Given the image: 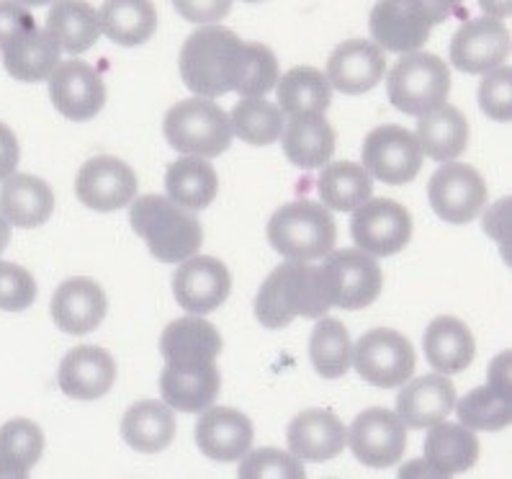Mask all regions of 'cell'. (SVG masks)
Instances as JSON below:
<instances>
[{"mask_svg":"<svg viewBox=\"0 0 512 479\" xmlns=\"http://www.w3.org/2000/svg\"><path fill=\"white\" fill-rule=\"evenodd\" d=\"M242 60L245 42L235 31L204 24L183 42L178 67L188 91L204 98H217L237 88Z\"/></svg>","mask_w":512,"mask_h":479,"instance_id":"obj_1","label":"cell"},{"mask_svg":"<svg viewBox=\"0 0 512 479\" xmlns=\"http://www.w3.org/2000/svg\"><path fill=\"white\" fill-rule=\"evenodd\" d=\"M330 307L320 266L309 261L281 263L255 297V317L268 330L289 328L296 317L317 320Z\"/></svg>","mask_w":512,"mask_h":479,"instance_id":"obj_2","label":"cell"},{"mask_svg":"<svg viewBox=\"0 0 512 479\" xmlns=\"http://www.w3.org/2000/svg\"><path fill=\"white\" fill-rule=\"evenodd\" d=\"M129 222L147 243L150 253L163 263H181L204 245V227L191 209L175 204L170 196H134Z\"/></svg>","mask_w":512,"mask_h":479,"instance_id":"obj_3","label":"cell"},{"mask_svg":"<svg viewBox=\"0 0 512 479\" xmlns=\"http://www.w3.org/2000/svg\"><path fill=\"white\" fill-rule=\"evenodd\" d=\"M268 240L286 261H320L335 248L338 227L325 204L296 199L273 214L268 222Z\"/></svg>","mask_w":512,"mask_h":479,"instance_id":"obj_4","label":"cell"},{"mask_svg":"<svg viewBox=\"0 0 512 479\" xmlns=\"http://www.w3.org/2000/svg\"><path fill=\"white\" fill-rule=\"evenodd\" d=\"M163 132L173 150L196 158H219L232 145L229 116L204 96L178 101L165 114Z\"/></svg>","mask_w":512,"mask_h":479,"instance_id":"obj_5","label":"cell"},{"mask_svg":"<svg viewBox=\"0 0 512 479\" xmlns=\"http://www.w3.org/2000/svg\"><path fill=\"white\" fill-rule=\"evenodd\" d=\"M451 93V70L438 55L407 52L386 75L389 104L407 116H422L446 104Z\"/></svg>","mask_w":512,"mask_h":479,"instance_id":"obj_6","label":"cell"},{"mask_svg":"<svg viewBox=\"0 0 512 479\" xmlns=\"http://www.w3.org/2000/svg\"><path fill=\"white\" fill-rule=\"evenodd\" d=\"M325 292L332 307L363 310L374 304L384 286V273L374 255L356 250H330L320 263Z\"/></svg>","mask_w":512,"mask_h":479,"instance_id":"obj_7","label":"cell"},{"mask_svg":"<svg viewBox=\"0 0 512 479\" xmlns=\"http://www.w3.org/2000/svg\"><path fill=\"white\" fill-rule=\"evenodd\" d=\"M358 376L366 384L381 389L402 387L415 374V348L402 333L389 328L368 330L353 348V361Z\"/></svg>","mask_w":512,"mask_h":479,"instance_id":"obj_8","label":"cell"},{"mask_svg":"<svg viewBox=\"0 0 512 479\" xmlns=\"http://www.w3.org/2000/svg\"><path fill=\"white\" fill-rule=\"evenodd\" d=\"M428 199L433 212L448 225H469L487 204V181L466 163L448 160L433 173L428 183Z\"/></svg>","mask_w":512,"mask_h":479,"instance_id":"obj_9","label":"cell"},{"mask_svg":"<svg viewBox=\"0 0 512 479\" xmlns=\"http://www.w3.org/2000/svg\"><path fill=\"white\" fill-rule=\"evenodd\" d=\"M363 168L368 176L379 178L389 186L415 181L422 168V150L415 134L399 124H384L368 132L361 147Z\"/></svg>","mask_w":512,"mask_h":479,"instance_id":"obj_10","label":"cell"},{"mask_svg":"<svg viewBox=\"0 0 512 479\" xmlns=\"http://www.w3.org/2000/svg\"><path fill=\"white\" fill-rule=\"evenodd\" d=\"M350 235L363 253L386 258L407 248L412 240V214L392 199H366L353 209Z\"/></svg>","mask_w":512,"mask_h":479,"instance_id":"obj_11","label":"cell"},{"mask_svg":"<svg viewBox=\"0 0 512 479\" xmlns=\"http://www.w3.org/2000/svg\"><path fill=\"white\" fill-rule=\"evenodd\" d=\"M350 451L371 469L397 467L407 451V425L386 407H368L348 431Z\"/></svg>","mask_w":512,"mask_h":479,"instance_id":"obj_12","label":"cell"},{"mask_svg":"<svg viewBox=\"0 0 512 479\" xmlns=\"http://www.w3.org/2000/svg\"><path fill=\"white\" fill-rule=\"evenodd\" d=\"M232 276L222 261L211 255H191L173 273V294L191 315H209L227 302Z\"/></svg>","mask_w":512,"mask_h":479,"instance_id":"obj_13","label":"cell"},{"mask_svg":"<svg viewBox=\"0 0 512 479\" xmlns=\"http://www.w3.org/2000/svg\"><path fill=\"white\" fill-rule=\"evenodd\" d=\"M47 80L52 104L70 122H88L106 106V85L88 62H60Z\"/></svg>","mask_w":512,"mask_h":479,"instance_id":"obj_14","label":"cell"},{"mask_svg":"<svg viewBox=\"0 0 512 479\" xmlns=\"http://www.w3.org/2000/svg\"><path fill=\"white\" fill-rule=\"evenodd\" d=\"M75 194L80 204L93 212H116L132 204L137 196V173L124 160L101 155L83 163L75 178Z\"/></svg>","mask_w":512,"mask_h":479,"instance_id":"obj_15","label":"cell"},{"mask_svg":"<svg viewBox=\"0 0 512 479\" xmlns=\"http://www.w3.org/2000/svg\"><path fill=\"white\" fill-rule=\"evenodd\" d=\"M451 62L466 75H484L500 67L510 55V31L500 19L482 16L466 21L451 39Z\"/></svg>","mask_w":512,"mask_h":479,"instance_id":"obj_16","label":"cell"},{"mask_svg":"<svg viewBox=\"0 0 512 479\" xmlns=\"http://www.w3.org/2000/svg\"><path fill=\"white\" fill-rule=\"evenodd\" d=\"M386 75L384 49L368 39H348L327 62V80L345 96H361L381 83Z\"/></svg>","mask_w":512,"mask_h":479,"instance_id":"obj_17","label":"cell"},{"mask_svg":"<svg viewBox=\"0 0 512 479\" xmlns=\"http://www.w3.org/2000/svg\"><path fill=\"white\" fill-rule=\"evenodd\" d=\"M253 420L235 407H206L196 423V446L214 461H240L253 446Z\"/></svg>","mask_w":512,"mask_h":479,"instance_id":"obj_18","label":"cell"},{"mask_svg":"<svg viewBox=\"0 0 512 479\" xmlns=\"http://www.w3.org/2000/svg\"><path fill=\"white\" fill-rule=\"evenodd\" d=\"M116 382V364L106 348L78 346L62 358L57 384L67 397L93 402L109 395Z\"/></svg>","mask_w":512,"mask_h":479,"instance_id":"obj_19","label":"cell"},{"mask_svg":"<svg viewBox=\"0 0 512 479\" xmlns=\"http://www.w3.org/2000/svg\"><path fill=\"white\" fill-rule=\"evenodd\" d=\"M109 310L103 286L93 279H67L52 297V317L67 335H88L98 328Z\"/></svg>","mask_w":512,"mask_h":479,"instance_id":"obj_20","label":"cell"},{"mask_svg":"<svg viewBox=\"0 0 512 479\" xmlns=\"http://www.w3.org/2000/svg\"><path fill=\"white\" fill-rule=\"evenodd\" d=\"M286 441L296 459L330 461L345 451L348 431L335 413L322 407H309L291 420Z\"/></svg>","mask_w":512,"mask_h":479,"instance_id":"obj_21","label":"cell"},{"mask_svg":"<svg viewBox=\"0 0 512 479\" xmlns=\"http://www.w3.org/2000/svg\"><path fill=\"white\" fill-rule=\"evenodd\" d=\"M371 37L384 52L407 55L428 44L433 21L422 16L410 6H402L397 0H379L368 19Z\"/></svg>","mask_w":512,"mask_h":479,"instance_id":"obj_22","label":"cell"},{"mask_svg":"<svg viewBox=\"0 0 512 479\" xmlns=\"http://www.w3.org/2000/svg\"><path fill=\"white\" fill-rule=\"evenodd\" d=\"M456 405V387L446 374L420 376L415 382L402 384L397 397V415L407 428L422 431L430 425L446 420Z\"/></svg>","mask_w":512,"mask_h":479,"instance_id":"obj_23","label":"cell"},{"mask_svg":"<svg viewBox=\"0 0 512 479\" xmlns=\"http://www.w3.org/2000/svg\"><path fill=\"white\" fill-rule=\"evenodd\" d=\"M222 389V374L217 364L173 366L168 364L160 374V395L170 410L181 413H204L206 407L217 402Z\"/></svg>","mask_w":512,"mask_h":479,"instance_id":"obj_24","label":"cell"},{"mask_svg":"<svg viewBox=\"0 0 512 479\" xmlns=\"http://www.w3.org/2000/svg\"><path fill=\"white\" fill-rule=\"evenodd\" d=\"M222 335L201 315L173 320L160 335V353L165 364L199 366L209 364L222 353Z\"/></svg>","mask_w":512,"mask_h":479,"instance_id":"obj_25","label":"cell"},{"mask_svg":"<svg viewBox=\"0 0 512 479\" xmlns=\"http://www.w3.org/2000/svg\"><path fill=\"white\" fill-rule=\"evenodd\" d=\"M55 212V191L42 178L31 173H11L0 188V214L8 225L42 227Z\"/></svg>","mask_w":512,"mask_h":479,"instance_id":"obj_26","label":"cell"},{"mask_svg":"<svg viewBox=\"0 0 512 479\" xmlns=\"http://www.w3.org/2000/svg\"><path fill=\"white\" fill-rule=\"evenodd\" d=\"M0 52H3V67L11 78L21 83H42L60 65L62 49L47 29L42 31L39 26H31L21 31L19 37H13Z\"/></svg>","mask_w":512,"mask_h":479,"instance_id":"obj_27","label":"cell"},{"mask_svg":"<svg viewBox=\"0 0 512 479\" xmlns=\"http://www.w3.org/2000/svg\"><path fill=\"white\" fill-rule=\"evenodd\" d=\"M422 449L435 477H453L474 467L479 459V438L466 425L440 420L428 428Z\"/></svg>","mask_w":512,"mask_h":479,"instance_id":"obj_28","label":"cell"},{"mask_svg":"<svg viewBox=\"0 0 512 479\" xmlns=\"http://www.w3.org/2000/svg\"><path fill=\"white\" fill-rule=\"evenodd\" d=\"M422 351L438 374H461L476 356V343L469 325L458 317H435L422 335Z\"/></svg>","mask_w":512,"mask_h":479,"instance_id":"obj_29","label":"cell"},{"mask_svg":"<svg viewBox=\"0 0 512 479\" xmlns=\"http://www.w3.org/2000/svg\"><path fill=\"white\" fill-rule=\"evenodd\" d=\"M278 140L284 145L289 163H294L296 168H322L335 155V129L322 114L291 116L289 127L281 132Z\"/></svg>","mask_w":512,"mask_h":479,"instance_id":"obj_30","label":"cell"},{"mask_svg":"<svg viewBox=\"0 0 512 479\" xmlns=\"http://www.w3.org/2000/svg\"><path fill=\"white\" fill-rule=\"evenodd\" d=\"M417 142L422 155L435 163H448L464 155L469 145V119L456 106H438L417 116Z\"/></svg>","mask_w":512,"mask_h":479,"instance_id":"obj_31","label":"cell"},{"mask_svg":"<svg viewBox=\"0 0 512 479\" xmlns=\"http://www.w3.org/2000/svg\"><path fill=\"white\" fill-rule=\"evenodd\" d=\"M47 31L60 49L83 55L101 37V16L85 0H55L47 13Z\"/></svg>","mask_w":512,"mask_h":479,"instance_id":"obj_32","label":"cell"},{"mask_svg":"<svg viewBox=\"0 0 512 479\" xmlns=\"http://www.w3.org/2000/svg\"><path fill=\"white\" fill-rule=\"evenodd\" d=\"M121 438L139 454H157L175 438V415L165 402L145 400L132 405L121 420Z\"/></svg>","mask_w":512,"mask_h":479,"instance_id":"obj_33","label":"cell"},{"mask_svg":"<svg viewBox=\"0 0 512 479\" xmlns=\"http://www.w3.org/2000/svg\"><path fill=\"white\" fill-rule=\"evenodd\" d=\"M101 34L119 47H139L157 31L152 0H106L101 6Z\"/></svg>","mask_w":512,"mask_h":479,"instance_id":"obj_34","label":"cell"},{"mask_svg":"<svg viewBox=\"0 0 512 479\" xmlns=\"http://www.w3.org/2000/svg\"><path fill=\"white\" fill-rule=\"evenodd\" d=\"M165 188H168V196L175 204H181V207L191 209V212H199V209H206L211 201L217 199V170L211 168L206 158L186 155V158L168 165Z\"/></svg>","mask_w":512,"mask_h":479,"instance_id":"obj_35","label":"cell"},{"mask_svg":"<svg viewBox=\"0 0 512 479\" xmlns=\"http://www.w3.org/2000/svg\"><path fill=\"white\" fill-rule=\"evenodd\" d=\"M278 109L286 116L325 114L332 101V85L317 67H294L276 83Z\"/></svg>","mask_w":512,"mask_h":479,"instance_id":"obj_36","label":"cell"},{"mask_svg":"<svg viewBox=\"0 0 512 479\" xmlns=\"http://www.w3.org/2000/svg\"><path fill=\"white\" fill-rule=\"evenodd\" d=\"M317 191L327 209L335 212H353L361 207L363 201L374 194V178L368 176V170L350 160H338V163L322 165Z\"/></svg>","mask_w":512,"mask_h":479,"instance_id":"obj_37","label":"cell"},{"mask_svg":"<svg viewBox=\"0 0 512 479\" xmlns=\"http://www.w3.org/2000/svg\"><path fill=\"white\" fill-rule=\"evenodd\" d=\"M44 454V433L26 418L8 420L0 428V477L26 479Z\"/></svg>","mask_w":512,"mask_h":479,"instance_id":"obj_38","label":"cell"},{"mask_svg":"<svg viewBox=\"0 0 512 479\" xmlns=\"http://www.w3.org/2000/svg\"><path fill=\"white\" fill-rule=\"evenodd\" d=\"M317 325L309 338V358L314 371L325 379H340L350 371L353 361V340L348 328L338 317H317Z\"/></svg>","mask_w":512,"mask_h":479,"instance_id":"obj_39","label":"cell"},{"mask_svg":"<svg viewBox=\"0 0 512 479\" xmlns=\"http://www.w3.org/2000/svg\"><path fill=\"white\" fill-rule=\"evenodd\" d=\"M229 124H232V134H237L247 145L268 147L278 142L284 132V114L263 96H247L232 109Z\"/></svg>","mask_w":512,"mask_h":479,"instance_id":"obj_40","label":"cell"},{"mask_svg":"<svg viewBox=\"0 0 512 479\" xmlns=\"http://www.w3.org/2000/svg\"><path fill=\"white\" fill-rule=\"evenodd\" d=\"M458 413V423L471 428V431H502L512 420V402L507 392L497 387L471 389L464 400L453 405Z\"/></svg>","mask_w":512,"mask_h":479,"instance_id":"obj_41","label":"cell"},{"mask_svg":"<svg viewBox=\"0 0 512 479\" xmlns=\"http://www.w3.org/2000/svg\"><path fill=\"white\" fill-rule=\"evenodd\" d=\"M278 83V60L273 49L260 42H245V60L235 91L240 96H266Z\"/></svg>","mask_w":512,"mask_h":479,"instance_id":"obj_42","label":"cell"},{"mask_svg":"<svg viewBox=\"0 0 512 479\" xmlns=\"http://www.w3.org/2000/svg\"><path fill=\"white\" fill-rule=\"evenodd\" d=\"M240 479H307L302 459L281 449H258L247 454L237 469Z\"/></svg>","mask_w":512,"mask_h":479,"instance_id":"obj_43","label":"cell"},{"mask_svg":"<svg viewBox=\"0 0 512 479\" xmlns=\"http://www.w3.org/2000/svg\"><path fill=\"white\" fill-rule=\"evenodd\" d=\"M37 281L24 266L0 261V310L24 312L37 302Z\"/></svg>","mask_w":512,"mask_h":479,"instance_id":"obj_44","label":"cell"},{"mask_svg":"<svg viewBox=\"0 0 512 479\" xmlns=\"http://www.w3.org/2000/svg\"><path fill=\"white\" fill-rule=\"evenodd\" d=\"M479 106L494 122H510L512 119V70L510 67H494L484 73L479 85Z\"/></svg>","mask_w":512,"mask_h":479,"instance_id":"obj_45","label":"cell"},{"mask_svg":"<svg viewBox=\"0 0 512 479\" xmlns=\"http://www.w3.org/2000/svg\"><path fill=\"white\" fill-rule=\"evenodd\" d=\"M173 8L191 24H217L232 11V0H173Z\"/></svg>","mask_w":512,"mask_h":479,"instance_id":"obj_46","label":"cell"},{"mask_svg":"<svg viewBox=\"0 0 512 479\" xmlns=\"http://www.w3.org/2000/svg\"><path fill=\"white\" fill-rule=\"evenodd\" d=\"M31 26H37V21L29 13V8L16 3V0H0V49Z\"/></svg>","mask_w":512,"mask_h":479,"instance_id":"obj_47","label":"cell"},{"mask_svg":"<svg viewBox=\"0 0 512 479\" xmlns=\"http://www.w3.org/2000/svg\"><path fill=\"white\" fill-rule=\"evenodd\" d=\"M21 160V147L16 134L8 124L0 122V181H6L11 173H16Z\"/></svg>","mask_w":512,"mask_h":479,"instance_id":"obj_48","label":"cell"},{"mask_svg":"<svg viewBox=\"0 0 512 479\" xmlns=\"http://www.w3.org/2000/svg\"><path fill=\"white\" fill-rule=\"evenodd\" d=\"M397 3L420 11L422 16H428L435 26V24H443L446 19H451L453 13L461 8V3H464V0H397Z\"/></svg>","mask_w":512,"mask_h":479,"instance_id":"obj_49","label":"cell"},{"mask_svg":"<svg viewBox=\"0 0 512 479\" xmlns=\"http://www.w3.org/2000/svg\"><path fill=\"white\" fill-rule=\"evenodd\" d=\"M489 384L510 395V353H500L489 369Z\"/></svg>","mask_w":512,"mask_h":479,"instance_id":"obj_50","label":"cell"},{"mask_svg":"<svg viewBox=\"0 0 512 479\" xmlns=\"http://www.w3.org/2000/svg\"><path fill=\"white\" fill-rule=\"evenodd\" d=\"M479 6L492 19H507L512 13V0H479Z\"/></svg>","mask_w":512,"mask_h":479,"instance_id":"obj_51","label":"cell"},{"mask_svg":"<svg viewBox=\"0 0 512 479\" xmlns=\"http://www.w3.org/2000/svg\"><path fill=\"white\" fill-rule=\"evenodd\" d=\"M8 243H11V225H8V219L0 214V253L8 248Z\"/></svg>","mask_w":512,"mask_h":479,"instance_id":"obj_52","label":"cell"},{"mask_svg":"<svg viewBox=\"0 0 512 479\" xmlns=\"http://www.w3.org/2000/svg\"><path fill=\"white\" fill-rule=\"evenodd\" d=\"M21 6H49V3H55V0H16Z\"/></svg>","mask_w":512,"mask_h":479,"instance_id":"obj_53","label":"cell"},{"mask_svg":"<svg viewBox=\"0 0 512 479\" xmlns=\"http://www.w3.org/2000/svg\"><path fill=\"white\" fill-rule=\"evenodd\" d=\"M245 3H260V0H245Z\"/></svg>","mask_w":512,"mask_h":479,"instance_id":"obj_54","label":"cell"}]
</instances>
